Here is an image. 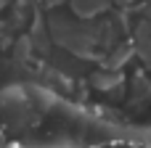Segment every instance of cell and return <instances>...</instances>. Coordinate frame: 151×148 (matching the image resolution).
Here are the masks:
<instances>
[{
    "label": "cell",
    "mask_w": 151,
    "mask_h": 148,
    "mask_svg": "<svg viewBox=\"0 0 151 148\" xmlns=\"http://www.w3.org/2000/svg\"><path fill=\"white\" fill-rule=\"evenodd\" d=\"M104 5H106V0H74L77 13H82V16H93V13H98Z\"/></svg>",
    "instance_id": "6da1fadb"
}]
</instances>
